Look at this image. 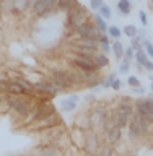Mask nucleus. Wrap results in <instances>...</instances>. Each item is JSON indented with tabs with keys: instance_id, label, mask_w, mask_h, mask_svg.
I'll return each instance as SVG.
<instances>
[{
	"instance_id": "obj_1",
	"label": "nucleus",
	"mask_w": 153,
	"mask_h": 156,
	"mask_svg": "<svg viewBox=\"0 0 153 156\" xmlns=\"http://www.w3.org/2000/svg\"><path fill=\"white\" fill-rule=\"evenodd\" d=\"M86 21H90V16H88L86 8L78 3L75 8H72L68 13H65V24H64L65 33L72 37V34L75 33V29L80 26V24L86 23Z\"/></svg>"
},
{
	"instance_id": "obj_2",
	"label": "nucleus",
	"mask_w": 153,
	"mask_h": 156,
	"mask_svg": "<svg viewBox=\"0 0 153 156\" xmlns=\"http://www.w3.org/2000/svg\"><path fill=\"white\" fill-rule=\"evenodd\" d=\"M95 39V41L100 42V37H101V31L95 26V23L91 21H86V23H83L80 24L77 29H75V33L72 34V41L73 39Z\"/></svg>"
},
{
	"instance_id": "obj_3",
	"label": "nucleus",
	"mask_w": 153,
	"mask_h": 156,
	"mask_svg": "<svg viewBox=\"0 0 153 156\" xmlns=\"http://www.w3.org/2000/svg\"><path fill=\"white\" fill-rule=\"evenodd\" d=\"M57 125H64V119L60 117L59 112H52L51 115L44 117V119H39V120H34L31 124H28L26 127L29 130H47V129H52V127H57Z\"/></svg>"
},
{
	"instance_id": "obj_4",
	"label": "nucleus",
	"mask_w": 153,
	"mask_h": 156,
	"mask_svg": "<svg viewBox=\"0 0 153 156\" xmlns=\"http://www.w3.org/2000/svg\"><path fill=\"white\" fill-rule=\"evenodd\" d=\"M70 65L72 68H78L82 72H96L100 70L95 62H93V57H85V55H78V54H73L70 58Z\"/></svg>"
},
{
	"instance_id": "obj_5",
	"label": "nucleus",
	"mask_w": 153,
	"mask_h": 156,
	"mask_svg": "<svg viewBox=\"0 0 153 156\" xmlns=\"http://www.w3.org/2000/svg\"><path fill=\"white\" fill-rule=\"evenodd\" d=\"M49 80L52 83H56V85L64 86L67 91L73 88L70 75H68V70H64V68H54V70H51V78Z\"/></svg>"
},
{
	"instance_id": "obj_6",
	"label": "nucleus",
	"mask_w": 153,
	"mask_h": 156,
	"mask_svg": "<svg viewBox=\"0 0 153 156\" xmlns=\"http://www.w3.org/2000/svg\"><path fill=\"white\" fill-rule=\"evenodd\" d=\"M101 141L98 138V133L93 130L86 132V138H85V153H91V154H98V151L101 148Z\"/></svg>"
},
{
	"instance_id": "obj_7",
	"label": "nucleus",
	"mask_w": 153,
	"mask_h": 156,
	"mask_svg": "<svg viewBox=\"0 0 153 156\" xmlns=\"http://www.w3.org/2000/svg\"><path fill=\"white\" fill-rule=\"evenodd\" d=\"M65 151L57 148L54 143H42L34 148V156H64Z\"/></svg>"
},
{
	"instance_id": "obj_8",
	"label": "nucleus",
	"mask_w": 153,
	"mask_h": 156,
	"mask_svg": "<svg viewBox=\"0 0 153 156\" xmlns=\"http://www.w3.org/2000/svg\"><path fill=\"white\" fill-rule=\"evenodd\" d=\"M68 135H70V141H72L73 146H77V148L85 151V138H86V132L85 130H80V129L75 127Z\"/></svg>"
},
{
	"instance_id": "obj_9",
	"label": "nucleus",
	"mask_w": 153,
	"mask_h": 156,
	"mask_svg": "<svg viewBox=\"0 0 153 156\" xmlns=\"http://www.w3.org/2000/svg\"><path fill=\"white\" fill-rule=\"evenodd\" d=\"M121 136H122V129H119V127L116 125L114 129H111L107 133H104V141H106V145L116 146L121 141Z\"/></svg>"
},
{
	"instance_id": "obj_10",
	"label": "nucleus",
	"mask_w": 153,
	"mask_h": 156,
	"mask_svg": "<svg viewBox=\"0 0 153 156\" xmlns=\"http://www.w3.org/2000/svg\"><path fill=\"white\" fill-rule=\"evenodd\" d=\"M77 47H85V49H93V51H100V42L95 39H73L72 41Z\"/></svg>"
},
{
	"instance_id": "obj_11",
	"label": "nucleus",
	"mask_w": 153,
	"mask_h": 156,
	"mask_svg": "<svg viewBox=\"0 0 153 156\" xmlns=\"http://www.w3.org/2000/svg\"><path fill=\"white\" fill-rule=\"evenodd\" d=\"M134 109L139 112L140 115L150 114V109H148V98H139V99H135V101H134Z\"/></svg>"
},
{
	"instance_id": "obj_12",
	"label": "nucleus",
	"mask_w": 153,
	"mask_h": 156,
	"mask_svg": "<svg viewBox=\"0 0 153 156\" xmlns=\"http://www.w3.org/2000/svg\"><path fill=\"white\" fill-rule=\"evenodd\" d=\"M93 62H95V65L100 68V70H103V68H107L109 67V57L106 55V54H103L98 51L95 55H93Z\"/></svg>"
},
{
	"instance_id": "obj_13",
	"label": "nucleus",
	"mask_w": 153,
	"mask_h": 156,
	"mask_svg": "<svg viewBox=\"0 0 153 156\" xmlns=\"http://www.w3.org/2000/svg\"><path fill=\"white\" fill-rule=\"evenodd\" d=\"M5 93H7V94H13V96H21V94H24L23 88L20 86L18 81H15V80H8V81H7V90H5Z\"/></svg>"
},
{
	"instance_id": "obj_14",
	"label": "nucleus",
	"mask_w": 153,
	"mask_h": 156,
	"mask_svg": "<svg viewBox=\"0 0 153 156\" xmlns=\"http://www.w3.org/2000/svg\"><path fill=\"white\" fill-rule=\"evenodd\" d=\"M91 21L95 23V26L100 29L101 33H107V28H109V24H107V20H104L98 12H96V13H93Z\"/></svg>"
},
{
	"instance_id": "obj_15",
	"label": "nucleus",
	"mask_w": 153,
	"mask_h": 156,
	"mask_svg": "<svg viewBox=\"0 0 153 156\" xmlns=\"http://www.w3.org/2000/svg\"><path fill=\"white\" fill-rule=\"evenodd\" d=\"M75 127L77 129H80V130H91V124H90V114H82V115H78L77 119H75Z\"/></svg>"
},
{
	"instance_id": "obj_16",
	"label": "nucleus",
	"mask_w": 153,
	"mask_h": 156,
	"mask_svg": "<svg viewBox=\"0 0 153 156\" xmlns=\"http://www.w3.org/2000/svg\"><path fill=\"white\" fill-rule=\"evenodd\" d=\"M57 13H60V10H59V0H47V8H46V13H44L42 18L56 16Z\"/></svg>"
},
{
	"instance_id": "obj_17",
	"label": "nucleus",
	"mask_w": 153,
	"mask_h": 156,
	"mask_svg": "<svg viewBox=\"0 0 153 156\" xmlns=\"http://www.w3.org/2000/svg\"><path fill=\"white\" fill-rule=\"evenodd\" d=\"M117 12L121 13V16H127L132 12V3L130 0H117Z\"/></svg>"
},
{
	"instance_id": "obj_18",
	"label": "nucleus",
	"mask_w": 153,
	"mask_h": 156,
	"mask_svg": "<svg viewBox=\"0 0 153 156\" xmlns=\"http://www.w3.org/2000/svg\"><path fill=\"white\" fill-rule=\"evenodd\" d=\"M78 5V0H59V10L60 13H68L72 8H75Z\"/></svg>"
},
{
	"instance_id": "obj_19",
	"label": "nucleus",
	"mask_w": 153,
	"mask_h": 156,
	"mask_svg": "<svg viewBox=\"0 0 153 156\" xmlns=\"http://www.w3.org/2000/svg\"><path fill=\"white\" fill-rule=\"evenodd\" d=\"M135 62H137V70L139 72H142L144 70V65H145V62L148 60V55H147V52L142 49V51H137L135 52Z\"/></svg>"
},
{
	"instance_id": "obj_20",
	"label": "nucleus",
	"mask_w": 153,
	"mask_h": 156,
	"mask_svg": "<svg viewBox=\"0 0 153 156\" xmlns=\"http://www.w3.org/2000/svg\"><path fill=\"white\" fill-rule=\"evenodd\" d=\"M15 81L20 83V86L23 88L24 94H34V85H33L29 80H26V78H23V76H20V78H16Z\"/></svg>"
},
{
	"instance_id": "obj_21",
	"label": "nucleus",
	"mask_w": 153,
	"mask_h": 156,
	"mask_svg": "<svg viewBox=\"0 0 153 156\" xmlns=\"http://www.w3.org/2000/svg\"><path fill=\"white\" fill-rule=\"evenodd\" d=\"M46 8H47V2L38 0V3L34 5V8L31 10V13H33L36 18H42V16H44V13H46Z\"/></svg>"
},
{
	"instance_id": "obj_22",
	"label": "nucleus",
	"mask_w": 153,
	"mask_h": 156,
	"mask_svg": "<svg viewBox=\"0 0 153 156\" xmlns=\"http://www.w3.org/2000/svg\"><path fill=\"white\" fill-rule=\"evenodd\" d=\"M112 47V55L116 57V60H122L124 58V46L121 41H114V44H111Z\"/></svg>"
},
{
	"instance_id": "obj_23",
	"label": "nucleus",
	"mask_w": 153,
	"mask_h": 156,
	"mask_svg": "<svg viewBox=\"0 0 153 156\" xmlns=\"http://www.w3.org/2000/svg\"><path fill=\"white\" fill-rule=\"evenodd\" d=\"M13 5H15V15L28 12V0H13Z\"/></svg>"
},
{
	"instance_id": "obj_24",
	"label": "nucleus",
	"mask_w": 153,
	"mask_h": 156,
	"mask_svg": "<svg viewBox=\"0 0 153 156\" xmlns=\"http://www.w3.org/2000/svg\"><path fill=\"white\" fill-rule=\"evenodd\" d=\"M60 109L64 112H73L77 109V102H73L70 98H67V99H62L60 101Z\"/></svg>"
},
{
	"instance_id": "obj_25",
	"label": "nucleus",
	"mask_w": 153,
	"mask_h": 156,
	"mask_svg": "<svg viewBox=\"0 0 153 156\" xmlns=\"http://www.w3.org/2000/svg\"><path fill=\"white\" fill-rule=\"evenodd\" d=\"M2 13L5 15H15V5L13 0H2Z\"/></svg>"
},
{
	"instance_id": "obj_26",
	"label": "nucleus",
	"mask_w": 153,
	"mask_h": 156,
	"mask_svg": "<svg viewBox=\"0 0 153 156\" xmlns=\"http://www.w3.org/2000/svg\"><path fill=\"white\" fill-rule=\"evenodd\" d=\"M98 13H100L104 20H111V16H112V10H111V7L107 3H103L101 7L98 8Z\"/></svg>"
},
{
	"instance_id": "obj_27",
	"label": "nucleus",
	"mask_w": 153,
	"mask_h": 156,
	"mask_svg": "<svg viewBox=\"0 0 153 156\" xmlns=\"http://www.w3.org/2000/svg\"><path fill=\"white\" fill-rule=\"evenodd\" d=\"M107 36H109L111 39H121L122 29L119 26H111L109 24V28H107Z\"/></svg>"
},
{
	"instance_id": "obj_28",
	"label": "nucleus",
	"mask_w": 153,
	"mask_h": 156,
	"mask_svg": "<svg viewBox=\"0 0 153 156\" xmlns=\"http://www.w3.org/2000/svg\"><path fill=\"white\" fill-rule=\"evenodd\" d=\"M122 34L127 36L129 39H132V37L137 36V28L134 26V24H126V26L122 28Z\"/></svg>"
},
{
	"instance_id": "obj_29",
	"label": "nucleus",
	"mask_w": 153,
	"mask_h": 156,
	"mask_svg": "<svg viewBox=\"0 0 153 156\" xmlns=\"http://www.w3.org/2000/svg\"><path fill=\"white\" fill-rule=\"evenodd\" d=\"M96 156H114V146L111 145H101Z\"/></svg>"
},
{
	"instance_id": "obj_30",
	"label": "nucleus",
	"mask_w": 153,
	"mask_h": 156,
	"mask_svg": "<svg viewBox=\"0 0 153 156\" xmlns=\"http://www.w3.org/2000/svg\"><path fill=\"white\" fill-rule=\"evenodd\" d=\"M129 70H130V60L124 57L121 60V63H119V73H121V75H127Z\"/></svg>"
},
{
	"instance_id": "obj_31",
	"label": "nucleus",
	"mask_w": 153,
	"mask_h": 156,
	"mask_svg": "<svg viewBox=\"0 0 153 156\" xmlns=\"http://www.w3.org/2000/svg\"><path fill=\"white\" fill-rule=\"evenodd\" d=\"M116 78H117V76H116V73H112V75H109V76H106L104 80L101 81V85H100V86H101V88H104V90H107V88H111V85H112V81H114Z\"/></svg>"
},
{
	"instance_id": "obj_32",
	"label": "nucleus",
	"mask_w": 153,
	"mask_h": 156,
	"mask_svg": "<svg viewBox=\"0 0 153 156\" xmlns=\"http://www.w3.org/2000/svg\"><path fill=\"white\" fill-rule=\"evenodd\" d=\"M142 46H144V51L147 52V55L150 58H153V44L148 41V39H145V41H142Z\"/></svg>"
},
{
	"instance_id": "obj_33",
	"label": "nucleus",
	"mask_w": 153,
	"mask_h": 156,
	"mask_svg": "<svg viewBox=\"0 0 153 156\" xmlns=\"http://www.w3.org/2000/svg\"><path fill=\"white\" fill-rule=\"evenodd\" d=\"M127 85H129L130 88H137V86H142V83H140V80H139V76L130 75L129 78H127Z\"/></svg>"
},
{
	"instance_id": "obj_34",
	"label": "nucleus",
	"mask_w": 153,
	"mask_h": 156,
	"mask_svg": "<svg viewBox=\"0 0 153 156\" xmlns=\"http://www.w3.org/2000/svg\"><path fill=\"white\" fill-rule=\"evenodd\" d=\"M130 46L134 47V51H135V52H137V51H142V49H144V46H142V41H140V39L137 37V36L130 39Z\"/></svg>"
},
{
	"instance_id": "obj_35",
	"label": "nucleus",
	"mask_w": 153,
	"mask_h": 156,
	"mask_svg": "<svg viewBox=\"0 0 153 156\" xmlns=\"http://www.w3.org/2000/svg\"><path fill=\"white\" fill-rule=\"evenodd\" d=\"M124 57H126V58H129V60H132V58L135 57V51H134V47H132V46L124 47Z\"/></svg>"
},
{
	"instance_id": "obj_36",
	"label": "nucleus",
	"mask_w": 153,
	"mask_h": 156,
	"mask_svg": "<svg viewBox=\"0 0 153 156\" xmlns=\"http://www.w3.org/2000/svg\"><path fill=\"white\" fill-rule=\"evenodd\" d=\"M100 51H101L103 54H106V55H109V54H112V47H111V44L100 42Z\"/></svg>"
},
{
	"instance_id": "obj_37",
	"label": "nucleus",
	"mask_w": 153,
	"mask_h": 156,
	"mask_svg": "<svg viewBox=\"0 0 153 156\" xmlns=\"http://www.w3.org/2000/svg\"><path fill=\"white\" fill-rule=\"evenodd\" d=\"M137 37H139L140 41H145V39H148V33H147L145 26H142V29H137Z\"/></svg>"
},
{
	"instance_id": "obj_38",
	"label": "nucleus",
	"mask_w": 153,
	"mask_h": 156,
	"mask_svg": "<svg viewBox=\"0 0 153 156\" xmlns=\"http://www.w3.org/2000/svg\"><path fill=\"white\" fill-rule=\"evenodd\" d=\"M139 20H140V23H142V26H148V16H147V13L145 12H139Z\"/></svg>"
},
{
	"instance_id": "obj_39",
	"label": "nucleus",
	"mask_w": 153,
	"mask_h": 156,
	"mask_svg": "<svg viewBox=\"0 0 153 156\" xmlns=\"http://www.w3.org/2000/svg\"><path fill=\"white\" fill-rule=\"evenodd\" d=\"M103 3H104L103 0H90V8L95 10V12H98V8H100Z\"/></svg>"
},
{
	"instance_id": "obj_40",
	"label": "nucleus",
	"mask_w": 153,
	"mask_h": 156,
	"mask_svg": "<svg viewBox=\"0 0 153 156\" xmlns=\"http://www.w3.org/2000/svg\"><path fill=\"white\" fill-rule=\"evenodd\" d=\"M121 86H122V83H121L119 78H116V80L112 81V85H111V88H112L114 91H119V90H121Z\"/></svg>"
},
{
	"instance_id": "obj_41",
	"label": "nucleus",
	"mask_w": 153,
	"mask_h": 156,
	"mask_svg": "<svg viewBox=\"0 0 153 156\" xmlns=\"http://www.w3.org/2000/svg\"><path fill=\"white\" fill-rule=\"evenodd\" d=\"M100 42H104V44H111V37L107 36V33H101Z\"/></svg>"
},
{
	"instance_id": "obj_42",
	"label": "nucleus",
	"mask_w": 153,
	"mask_h": 156,
	"mask_svg": "<svg viewBox=\"0 0 153 156\" xmlns=\"http://www.w3.org/2000/svg\"><path fill=\"white\" fill-rule=\"evenodd\" d=\"M144 70H147V72H153V60H150V58H148V60H147L145 62V65H144Z\"/></svg>"
},
{
	"instance_id": "obj_43",
	"label": "nucleus",
	"mask_w": 153,
	"mask_h": 156,
	"mask_svg": "<svg viewBox=\"0 0 153 156\" xmlns=\"http://www.w3.org/2000/svg\"><path fill=\"white\" fill-rule=\"evenodd\" d=\"M88 104H93V102H96V96L95 94H85V98H83Z\"/></svg>"
},
{
	"instance_id": "obj_44",
	"label": "nucleus",
	"mask_w": 153,
	"mask_h": 156,
	"mask_svg": "<svg viewBox=\"0 0 153 156\" xmlns=\"http://www.w3.org/2000/svg\"><path fill=\"white\" fill-rule=\"evenodd\" d=\"M132 90H134L135 94H144V93H145V88L144 86H137V88H132Z\"/></svg>"
},
{
	"instance_id": "obj_45",
	"label": "nucleus",
	"mask_w": 153,
	"mask_h": 156,
	"mask_svg": "<svg viewBox=\"0 0 153 156\" xmlns=\"http://www.w3.org/2000/svg\"><path fill=\"white\" fill-rule=\"evenodd\" d=\"M7 81L8 80H0V93H5L7 90Z\"/></svg>"
},
{
	"instance_id": "obj_46",
	"label": "nucleus",
	"mask_w": 153,
	"mask_h": 156,
	"mask_svg": "<svg viewBox=\"0 0 153 156\" xmlns=\"http://www.w3.org/2000/svg\"><path fill=\"white\" fill-rule=\"evenodd\" d=\"M36 3H38V0H28V12H31Z\"/></svg>"
},
{
	"instance_id": "obj_47",
	"label": "nucleus",
	"mask_w": 153,
	"mask_h": 156,
	"mask_svg": "<svg viewBox=\"0 0 153 156\" xmlns=\"http://www.w3.org/2000/svg\"><path fill=\"white\" fill-rule=\"evenodd\" d=\"M70 99H72L73 102H78V101H80V96H78V94H72Z\"/></svg>"
},
{
	"instance_id": "obj_48",
	"label": "nucleus",
	"mask_w": 153,
	"mask_h": 156,
	"mask_svg": "<svg viewBox=\"0 0 153 156\" xmlns=\"http://www.w3.org/2000/svg\"><path fill=\"white\" fill-rule=\"evenodd\" d=\"M83 156H96V154H91V153H85Z\"/></svg>"
},
{
	"instance_id": "obj_49",
	"label": "nucleus",
	"mask_w": 153,
	"mask_h": 156,
	"mask_svg": "<svg viewBox=\"0 0 153 156\" xmlns=\"http://www.w3.org/2000/svg\"><path fill=\"white\" fill-rule=\"evenodd\" d=\"M150 80H151V81H153V72H151V73H150Z\"/></svg>"
},
{
	"instance_id": "obj_50",
	"label": "nucleus",
	"mask_w": 153,
	"mask_h": 156,
	"mask_svg": "<svg viewBox=\"0 0 153 156\" xmlns=\"http://www.w3.org/2000/svg\"><path fill=\"white\" fill-rule=\"evenodd\" d=\"M150 90H151V93H153V81H151V85H150Z\"/></svg>"
},
{
	"instance_id": "obj_51",
	"label": "nucleus",
	"mask_w": 153,
	"mask_h": 156,
	"mask_svg": "<svg viewBox=\"0 0 153 156\" xmlns=\"http://www.w3.org/2000/svg\"><path fill=\"white\" fill-rule=\"evenodd\" d=\"M42 2H47V0H42Z\"/></svg>"
}]
</instances>
